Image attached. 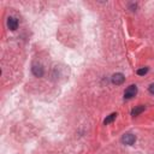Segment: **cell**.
<instances>
[{
	"mask_svg": "<svg viewBox=\"0 0 154 154\" xmlns=\"http://www.w3.org/2000/svg\"><path fill=\"white\" fill-rule=\"evenodd\" d=\"M145 111V106H137L136 108L133 109V112H131V114L133 116H138L140 113H142Z\"/></svg>",
	"mask_w": 154,
	"mask_h": 154,
	"instance_id": "cell-6",
	"label": "cell"
},
{
	"mask_svg": "<svg viewBox=\"0 0 154 154\" xmlns=\"http://www.w3.org/2000/svg\"><path fill=\"white\" fill-rule=\"evenodd\" d=\"M122 141H123V143H124V145L131 146V145H134V143H135L136 137H135V135H133V134H125V135L122 137Z\"/></svg>",
	"mask_w": 154,
	"mask_h": 154,
	"instance_id": "cell-2",
	"label": "cell"
},
{
	"mask_svg": "<svg viewBox=\"0 0 154 154\" xmlns=\"http://www.w3.org/2000/svg\"><path fill=\"white\" fill-rule=\"evenodd\" d=\"M136 94H137V87L133 84V85L126 88V90L124 93V97L125 99H131V97H134Z\"/></svg>",
	"mask_w": 154,
	"mask_h": 154,
	"instance_id": "cell-1",
	"label": "cell"
},
{
	"mask_svg": "<svg viewBox=\"0 0 154 154\" xmlns=\"http://www.w3.org/2000/svg\"><path fill=\"white\" fill-rule=\"evenodd\" d=\"M7 27L11 30H16L18 28V20L16 18H13V17H10L8 20H7Z\"/></svg>",
	"mask_w": 154,
	"mask_h": 154,
	"instance_id": "cell-5",
	"label": "cell"
},
{
	"mask_svg": "<svg viewBox=\"0 0 154 154\" xmlns=\"http://www.w3.org/2000/svg\"><path fill=\"white\" fill-rule=\"evenodd\" d=\"M148 72V68H142V69H138L137 70V75L142 76V75H146Z\"/></svg>",
	"mask_w": 154,
	"mask_h": 154,
	"instance_id": "cell-8",
	"label": "cell"
},
{
	"mask_svg": "<svg viewBox=\"0 0 154 154\" xmlns=\"http://www.w3.org/2000/svg\"><path fill=\"white\" fill-rule=\"evenodd\" d=\"M149 93H150V94H154V83L149 85Z\"/></svg>",
	"mask_w": 154,
	"mask_h": 154,
	"instance_id": "cell-9",
	"label": "cell"
},
{
	"mask_svg": "<svg viewBox=\"0 0 154 154\" xmlns=\"http://www.w3.org/2000/svg\"><path fill=\"white\" fill-rule=\"evenodd\" d=\"M116 117H117V113H112V114H109L105 120H104V124L106 125V124H109V123H112L113 120L116 119Z\"/></svg>",
	"mask_w": 154,
	"mask_h": 154,
	"instance_id": "cell-7",
	"label": "cell"
},
{
	"mask_svg": "<svg viewBox=\"0 0 154 154\" xmlns=\"http://www.w3.org/2000/svg\"><path fill=\"white\" fill-rule=\"evenodd\" d=\"M32 73H34L36 77H41L43 75V68L42 65H39V64H35L34 66H32Z\"/></svg>",
	"mask_w": 154,
	"mask_h": 154,
	"instance_id": "cell-4",
	"label": "cell"
},
{
	"mask_svg": "<svg viewBox=\"0 0 154 154\" xmlns=\"http://www.w3.org/2000/svg\"><path fill=\"white\" fill-rule=\"evenodd\" d=\"M124 75L123 73H114L113 76H112V83L113 84H122L123 82H124Z\"/></svg>",
	"mask_w": 154,
	"mask_h": 154,
	"instance_id": "cell-3",
	"label": "cell"
}]
</instances>
